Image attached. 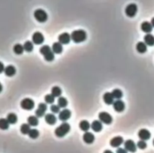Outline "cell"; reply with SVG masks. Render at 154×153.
<instances>
[{
  "instance_id": "cell-1",
  "label": "cell",
  "mask_w": 154,
  "mask_h": 153,
  "mask_svg": "<svg viewBox=\"0 0 154 153\" xmlns=\"http://www.w3.org/2000/svg\"><path fill=\"white\" fill-rule=\"evenodd\" d=\"M71 38L75 43H81L86 39V33L84 30H75L71 32Z\"/></svg>"
},
{
  "instance_id": "cell-2",
  "label": "cell",
  "mask_w": 154,
  "mask_h": 153,
  "mask_svg": "<svg viewBox=\"0 0 154 153\" xmlns=\"http://www.w3.org/2000/svg\"><path fill=\"white\" fill-rule=\"evenodd\" d=\"M41 54L43 55L44 58L46 61L51 62L54 59V53L53 52L51 48L48 45H44L39 50Z\"/></svg>"
},
{
  "instance_id": "cell-3",
  "label": "cell",
  "mask_w": 154,
  "mask_h": 153,
  "mask_svg": "<svg viewBox=\"0 0 154 153\" xmlns=\"http://www.w3.org/2000/svg\"><path fill=\"white\" fill-rule=\"evenodd\" d=\"M70 129L71 127L69 124L67 122H63L55 129V134L58 137H63L69 132Z\"/></svg>"
},
{
  "instance_id": "cell-4",
  "label": "cell",
  "mask_w": 154,
  "mask_h": 153,
  "mask_svg": "<svg viewBox=\"0 0 154 153\" xmlns=\"http://www.w3.org/2000/svg\"><path fill=\"white\" fill-rule=\"evenodd\" d=\"M34 17L37 21L40 22V23H45L47 20L48 16L46 11H44L43 9H37L34 12Z\"/></svg>"
},
{
  "instance_id": "cell-5",
  "label": "cell",
  "mask_w": 154,
  "mask_h": 153,
  "mask_svg": "<svg viewBox=\"0 0 154 153\" xmlns=\"http://www.w3.org/2000/svg\"><path fill=\"white\" fill-rule=\"evenodd\" d=\"M20 107L23 110H31L35 107V102H34V101L32 99L27 98H24L21 101V102H20Z\"/></svg>"
},
{
  "instance_id": "cell-6",
  "label": "cell",
  "mask_w": 154,
  "mask_h": 153,
  "mask_svg": "<svg viewBox=\"0 0 154 153\" xmlns=\"http://www.w3.org/2000/svg\"><path fill=\"white\" fill-rule=\"evenodd\" d=\"M137 12V5L134 3L129 4L126 6L125 9V13L129 17H133L136 15Z\"/></svg>"
},
{
  "instance_id": "cell-7",
  "label": "cell",
  "mask_w": 154,
  "mask_h": 153,
  "mask_svg": "<svg viewBox=\"0 0 154 153\" xmlns=\"http://www.w3.org/2000/svg\"><path fill=\"white\" fill-rule=\"evenodd\" d=\"M99 119L103 123L106 124V125H109L112 122V116L110 115L107 112H101L99 114Z\"/></svg>"
},
{
  "instance_id": "cell-8",
  "label": "cell",
  "mask_w": 154,
  "mask_h": 153,
  "mask_svg": "<svg viewBox=\"0 0 154 153\" xmlns=\"http://www.w3.org/2000/svg\"><path fill=\"white\" fill-rule=\"evenodd\" d=\"M32 42L35 45H42L45 41V37L40 32H35L32 37Z\"/></svg>"
},
{
  "instance_id": "cell-9",
  "label": "cell",
  "mask_w": 154,
  "mask_h": 153,
  "mask_svg": "<svg viewBox=\"0 0 154 153\" xmlns=\"http://www.w3.org/2000/svg\"><path fill=\"white\" fill-rule=\"evenodd\" d=\"M124 147L128 152H135L137 150V146L132 140H126L124 143Z\"/></svg>"
},
{
  "instance_id": "cell-10",
  "label": "cell",
  "mask_w": 154,
  "mask_h": 153,
  "mask_svg": "<svg viewBox=\"0 0 154 153\" xmlns=\"http://www.w3.org/2000/svg\"><path fill=\"white\" fill-rule=\"evenodd\" d=\"M71 35H69L68 32L62 33L61 35L58 37L59 42L62 45H68L71 41Z\"/></svg>"
},
{
  "instance_id": "cell-11",
  "label": "cell",
  "mask_w": 154,
  "mask_h": 153,
  "mask_svg": "<svg viewBox=\"0 0 154 153\" xmlns=\"http://www.w3.org/2000/svg\"><path fill=\"white\" fill-rule=\"evenodd\" d=\"M47 107V104L45 103H40L38 104V107L37 108V110H35V115L37 117H42L45 115V112H46Z\"/></svg>"
},
{
  "instance_id": "cell-12",
  "label": "cell",
  "mask_w": 154,
  "mask_h": 153,
  "mask_svg": "<svg viewBox=\"0 0 154 153\" xmlns=\"http://www.w3.org/2000/svg\"><path fill=\"white\" fill-rule=\"evenodd\" d=\"M71 111L68 109H64L62 111H60V114H59V119H60L61 121L63 122H65L66 120H68V119L71 117Z\"/></svg>"
},
{
  "instance_id": "cell-13",
  "label": "cell",
  "mask_w": 154,
  "mask_h": 153,
  "mask_svg": "<svg viewBox=\"0 0 154 153\" xmlns=\"http://www.w3.org/2000/svg\"><path fill=\"white\" fill-rule=\"evenodd\" d=\"M113 107H114V109L116 110L117 112H119V113L123 112L125 109L124 102H123V101L119 100V99H118L117 101L114 102V104H113Z\"/></svg>"
},
{
  "instance_id": "cell-14",
  "label": "cell",
  "mask_w": 154,
  "mask_h": 153,
  "mask_svg": "<svg viewBox=\"0 0 154 153\" xmlns=\"http://www.w3.org/2000/svg\"><path fill=\"white\" fill-rule=\"evenodd\" d=\"M150 132L148 130V129H141L138 132V137L142 140H148L150 138Z\"/></svg>"
},
{
  "instance_id": "cell-15",
  "label": "cell",
  "mask_w": 154,
  "mask_h": 153,
  "mask_svg": "<svg viewBox=\"0 0 154 153\" xmlns=\"http://www.w3.org/2000/svg\"><path fill=\"white\" fill-rule=\"evenodd\" d=\"M123 143V138L122 137H119V136L114 137V138L111 139V141H110V144H111V147H114V148L119 147Z\"/></svg>"
},
{
  "instance_id": "cell-16",
  "label": "cell",
  "mask_w": 154,
  "mask_h": 153,
  "mask_svg": "<svg viewBox=\"0 0 154 153\" xmlns=\"http://www.w3.org/2000/svg\"><path fill=\"white\" fill-rule=\"evenodd\" d=\"M83 141L86 143H87V144H91L95 140V136L91 132L86 131V133H85L83 136Z\"/></svg>"
},
{
  "instance_id": "cell-17",
  "label": "cell",
  "mask_w": 154,
  "mask_h": 153,
  "mask_svg": "<svg viewBox=\"0 0 154 153\" xmlns=\"http://www.w3.org/2000/svg\"><path fill=\"white\" fill-rule=\"evenodd\" d=\"M114 96H113L111 92H105L103 96V100L104 102L108 105H111V104H114Z\"/></svg>"
},
{
  "instance_id": "cell-18",
  "label": "cell",
  "mask_w": 154,
  "mask_h": 153,
  "mask_svg": "<svg viewBox=\"0 0 154 153\" xmlns=\"http://www.w3.org/2000/svg\"><path fill=\"white\" fill-rule=\"evenodd\" d=\"M141 29L144 32L149 34L150 32H152L153 26L151 25L150 23H149V22L148 21H145V22H143V23H141Z\"/></svg>"
},
{
  "instance_id": "cell-19",
  "label": "cell",
  "mask_w": 154,
  "mask_h": 153,
  "mask_svg": "<svg viewBox=\"0 0 154 153\" xmlns=\"http://www.w3.org/2000/svg\"><path fill=\"white\" fill-rule=\"evenodd\" d=\"M91 129L95 132H99L102 129V122L100 120H95L92 122Z\"/></svg>"
},
{
  "instance_id": "cell-20",
  "label": "cell",
  "mask_w": 154,
  "mask_h": 153,
  "mask_svg": "<svg viewBox=\"0 0 154 153\" xmlns=\"http://www.w3.org/2000/svg\"><path fill=\"white\" fill-rule=\"evenodd\" d=\"M5 75L8 77H12L16 74V68L13 65H9L5 68Z\"/></svg>"
},
{
  "instance_id": "cell-21",
  "label": "cell",
  "mask_w": 154,
  "mask_h": 153,
  "mask_svg": "<svg viewBox=\"0 0 154 153\" xmlns=\"http://www.w3.org/2000/svg\"><path fill=\"white\" fill-rule=\"evenodd\" d=\"M52 50L54 53L56 54H60L63 52V46H62V44H60V42H55L52 45Z\"/></svg>"
},
{
  "instance_id": "cell-22",
  "label": "cell",
  "mask_w": 154,
  "mask_h": 153,
  "mask_svg": "<svg viewBox=\"0 0 154 153\" xmlns=\"http://www.w3.org/2000/svg\"><path fill=\"white\" fill-rule=\"evenodd\" d=\"M45 122L49 125H53L56 122V117L52 113H47L45 117Z\"/></svg>"
},
{
  "instance_id": "cell-23",
  "label": "cell",
  "mask_w": 154,
  "mask_h": 153,
  "mask_svg": "<svg viewBox=\"0 0 154 153\" xmlns=\"http://www.w3.org/2000/svg\"><path fill=\"white\" fill-rule=\"evenodd\" d=\"M144 43L148 46H153L154 45V36L151 34H147L144 38Z\"/></svg>"
},
{
  "instance_id": "cell-24",
  "label": "cell",
  "mask_w": 154,
  "mask_h": 153,
  "mask_svg": "<svg viewBox=\"0 0 154 153\" xmlns=\"http://www.w3.org/2000/svg\"><path fill=\"white\" fill-rule=\"evenodd\" d=\"M136 50L138 53H144L146 51L148 50V47L144 42H138L136 45Z\"/></svg>"
},
{
  "instance_id": "cell-25",
  "label": "cell",
  "mask_w": 154,
  "mask_h": 153,
  "mask_svg": "<svg viewBox=\"0 0 154 153\" xmlns=\"http://www.w3.org/2000/svg\"><path fill=\"white\" fill-rule=\"evenodd\" d=\"M27 122L30 126H37L38 125V119L35 116H30L27 119Z\"/></svg>"
},
{
  "instance_id": "cell-26",
  "label": "cell",
  "mask_w": 154,
  "mask_h": 153,
  "mask_svg": "<svg viewBox=\"0 0 154 153\" xmlns=\"http://www.w3.org/2000/svg\"><path fill=\"white\" fill-rule=\"evenodd\" d=\"M79 127L80 129H81L82 131H87L90 129V127H91V125L89 123L88 121L82 120L81 122L79 123Z\"/></svg>"
},
{
  "instance_id": "cell-27",
  "label": "cell",
  "mask_w": 154,
  "mask_h": 153,
  "mask_svg": "<svg viewBox=\"0 0 154 153\" xmlns=\"http://www.w3.org/2000/svg\"><path fill=\"white\" fill-rule=\"evenodd\" d=\"M9 122L7 119H0V129L2 130H7L9 128Z\"/></svg>"
},
{
  "instance_id": "cell-28",
  "label": "cell",
  "mask_w": 154,
  "mask_h": 153,
  "mask_svg": "<svg viewBox=\"0 0 154 153\" xmlns=\"http://www.w3.org/2000/svg\"><path fill=\"white\" fill-rule=\"evenodd\" d=\"M13 50L16 54L20 55L23 53L24 48H23V45H21L20 44H16V45L14 46Z\"/></svg>"
},
{
  "instance_id": "cell-29",
  "label": "cell",
  "mask_w": 154,
  "mask_h": 153,
  "mask_svg": "<svg viewBox=\"0 0 154 153\" xmlns=\"http://www.w3.org/2000/svg\"><path fill=\"white\" fill-rule=\"evenodd\" d=\"M7 120L10 124H15L17 122V116L15 113H9L7 116Z\"/></svg>"
},
{
  "instance_id": "cell-30",
  "label": "cell",
  "mask_w": 154,
  "mask_h": 153,
  "mask_svg": "<svg viewBox=\"0 0 154 153\" xmlns=\"http://www.w3.org/2000/svg\"><path fill=\"white\" fill-rule=\"evenodd\" d=\"M51 94L54 97H60L62 94V90L59 86H53L51 89Z\"/></svg>"
},
{
  "instance_id": "cell-31",
  "label": "cell",
  "mask_w": 154,
  "mask_h": 153,
  "mask_svg": "<svg viewBox=\"0 0 154 153\" xmlns=\"http://www.w3.org/2000/svg\"><path fill=\"white\" fill-rule=\"evenodd\" d=\"M57 103H58V106L60 107H62V108H64L67 106L68 104V101L64 97H60L58 98V101H57Z\"/></svg>"
},
{
  "instance_id": "cell-32",
  "label": "cell",
  "mask_w": 154,
  "mask_h": 153,
  "mask_svg": "<svg viewBox=\"0 0 154 153\" xmlns=\"http://www.w3.org/2000/svg\"><path fill=\"white\" fill-rule=\"evenodd\" d=\"M30 130V125L29 124H22L20 126V131L23 134H28Z\"/></svg>"
},
{
  "instance_id": "cell-33",
  "label": "cell",
  "mask_w": 154,
  "mask_h": 153,
  "mask_svg": "<svg viewBox=\"0 0 154 153\" xmlns=\"http://www.w3.org/2000/svg\"><path fill=\"white\" fill-rule=\"evenodd\" d=\"M33 44L32 43L31 41H26L24 45H23V48H24V50H26L27 52H32L33 50Z\"/></svg>"
},
{
  "instance_id": "cell-34",
  "label": "cell",
  "mask_w": 154,
  "mask_h": 153,
  "mask_svg": "<svg viewBox=\"0 0 154 153\" xmlns=\"http://www.w3.org/2000/svg\"><path fill=\"white\" fill-rule=\"evenodd\" d=\"M111 93H112L113 96H114V98L120 99L121 98L123 97V92H122L120 89H114V90L111 92Z\"/></svg>"
},
{
  "instance_id": "cell-35",
  "label": "cell",
  "mask_w": 154,
  "mask_h": 153,
  "mask_svg": "<svg viewBox=\"0 0 154 153\" xmlns=\"http://www.w3.org/2000/svg\"><path fill=\"white\" fill-rule=\"evenodd\" d=\"M29 137L32 139H37L39 136V131L37 129H31L29 132Z\"/></svg>"
},
{
  "instance_id": "cell-36",
  "label": "cell",
  "mask_w": 154,
  "mask_h": 153,
  "mask_svg": "<svg viewBox=\"0 0 154 153\" xmlns=\"http://www.w3.org/2000/svg\"><path fill=\"white\" fill-rule=\"evenodd\" d=\"M54 96L52 94H47L45 96V101L47 104H52L54 102Z\"/></svg>"
},
{
  "instance_id": "cell-37",
  "label": "cell",
  "mask_w": 154,
  "mask_h": 153,
  "mask_svg": "<svg viewBox=\"0 0 154 153\" xmlns=\"http://www.w3.org/2000/svg\"><path fill=\"white\" fill-rule=\"evenodd\" d=\"M137 147L139 149H146V147H147V143H146V142L144 141V140H141L137 142Z\"/></svg>"
},
{
  "instance_id": "cell-38",
  "label": "cell",
  "mask_w": 154,
  "mask_h": 153,
  "mask_svg": "<svg viewBox=\"0 0 154 153\" xmlns=\"http://www.w3.org/2000/svg\"><path fill=\"white\" fill-rule=\"evenodd\" d=\"M60 108L58 105H56V104H52L50 106V110H51L52 113H57L60 112Z\"/></svg>"
},
{
  "instance_id": "cell-39",
  "label": "cell",
  "mask_w": 154,
  "mask_h": 153,
  "mask_svg": "<svg viewBox=\"0 0 154 153\" xmlns=\"http://www.w3.org/2000/svg\"><path fill=\"white\" fill-rule=\"evenodd\" d=\"M127 150L126 149H123V148H118L117 149L116 153H128L127 152Z\"/></svg>"
},
{
  "instance_id": "cell-40",
  "label": "cell",
  "mask_w": 154,
  "mask_h": 153,
  "mask_svg": "<svg viewBox=\"0 0 154 153\" xmlns=\"http://www.w3.org/2000/svg\"><path fill=\"white\" fill-rule=\"evenodd\" d=\"M4 71H5V66L2 62H0V74L3 72Z\"/></svg>"
},
{
  "instance_id": "cell-41",
  "label": "cell",
  "mask_w": 154,
  "mask_h": 153,
  "mask_svg": "<svg viewBox=\"0 0 154 153\" xmlns=\"http://www.w3.org/2000/svg\"><path fill=\"white\" fill-rule=\"evenodd\" d=\"M103 153H114V152H113L112 151H111V150L107 149V150H105V151H104V152Z\"/></svg>"
},
{
  "instance_id": "cell-42",
  "label": "cell",
  "mask_w": 154,
  "mask_h": 153,
  "mask_svg": "<svg viewBox=\"0 0 154 153\" xmlns=\"http://www.w3.org/2000/svg\"><path fill=\"white\" fill-rule=\"evenodd\" d=\"M150 23H151V25L153 26V27H154V17H153V18H152Z\"/></svg>"
},
{
  "instance_id": "cell-43",
  "label": "cell",
  "mask_w": 154,
  "mask_h": 153,
  "mask_svg": "<svg viewBox=\"0 0 154 153\" xmlns=\"http://www.w3.org/2000/svg\"><path fill=\"white\" fill-rule=\"evenodd\" d=\"M2 85L1 84V83H0V92H2Z\"/></svg>"
},
{
  "instance_id": "cell-44",
  "label": "cell",
  "mask_w": 154,
  "mask_h": 153,
  "mask_svg": "<svg viewBox=\"0 0 154 153\" xmlns=\"http://www.w3.org/2000/svg\"><path fill=\"white\" fill-rule=\"evenodd\" d=\"M153 146H154V139H153Z\"/></svg>"
}]
</instances>
